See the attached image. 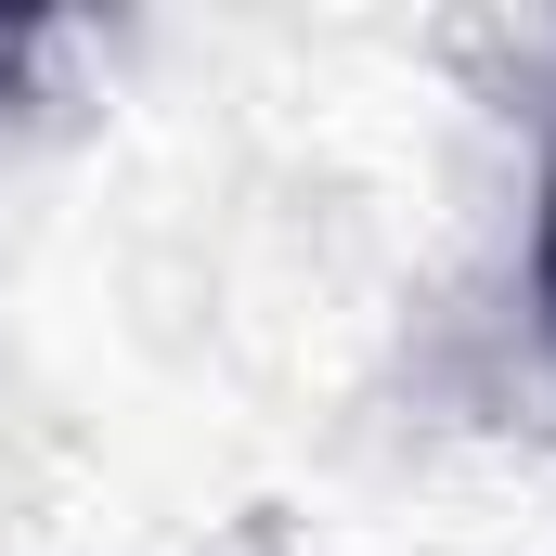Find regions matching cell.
Returning a JSON list of instances; mask_svg holds the SVG:
<instances>
[{
  "label": "cell",
  "instance_id": "obj_1",
  "mask_svg": "<svg viewBox=\"0 0 556 556\" xmlns=\"http://www.w3.org/2000/svg\"><path fill=\"white\" fill-rule=\"evenodd\" d=\"M531 298H544V324H556V181H544V233H531Z\"/></svg>",
  "mask_w": 556,
  "mask_h": 556
}]
</instances>
